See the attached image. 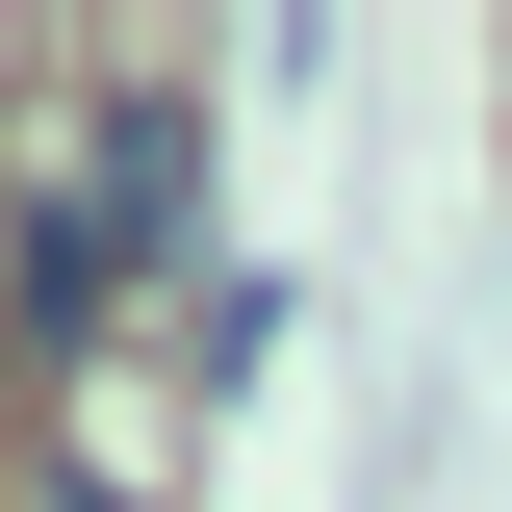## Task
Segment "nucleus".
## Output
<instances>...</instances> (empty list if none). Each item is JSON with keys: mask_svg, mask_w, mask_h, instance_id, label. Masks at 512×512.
Wrapping results in <instances>:
<instances>
[{"mask_svg": "<svg viewBox=\"0 0 512 512\" xmlns=\"http://www.w3.org/2000/svg\"><path fill=\"white\" fill-rule=\"evenodd\" d=\"M154 282H180V308L231 282V256H205V103L180 77H128L52 180H26V231H0V384H77Z\"/></svg>", "mask_w": 512, "mask_h": 512, "instance_id": "nucleus-1", "label": "nucleus"}]
</instances>
